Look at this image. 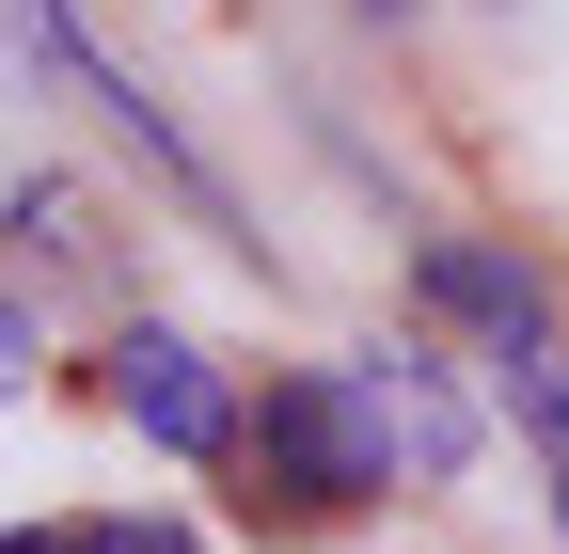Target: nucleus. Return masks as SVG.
Segmentation results:
<instances>
[{"label":"nucleus","mask_w":569,"mask_h":554,"mask_svg":"<svg viewBox=\"0 0 569 554\" xmlns=\"http://www.w3.org/2000/svg\"><path fill=\"white\" fill-rule=\"evenodd\" d=\"M522 428H538V459H553V523H569V380H553V365L522 380Z\"/></svg>","instance_id":"423d86ee"},{"label":"nucleus","mask_w":569,"mask_h":554,"mask_svg":"<svg viewBox=\"0 0 569 554\" xmlns=\"http://www.w3.org/2000/svg\"><path fill=\"white\" fill-rule=\"evenodd\" d=\"M365 17H411V0H365Z\"/></svg>","instance_id":"6e6552de"},{"label":"nucleus","mask_w":569,"mask_h":554,"mask_svg":"<svg viewBox=\"0 0 569 554\" xmlns=\"http://www.w3.org/2000/svg\"><path fill=\"white\" fill-rule=\"evenodd\" d=\"M17 380H32V301L0 286V396H17Z\"/></svg>","instance_id":"0eeeda50"},{"label":"nucleus","mask_w":569,"mask_h":554,"mask_svg":"<svg viewBox=\"0 0 569 554\" xmlns=\"http://www.w3.org/2000/svg\"><path fill=\"white\" fill-rule=\"evenodd\" d=\"M365 396H380V428H396V459L427 475V492L475 459V412L443 396V349H365Z\"/></svg>","instance_id":"20e7f679"},{"label":"nucleus","mask_w":569,"mask_h":554,"mask_svg":"<svg viewBox=\"0 0 569 554\" xmlns=\"http://www.w3.org/2000/svg\"><path fill=\"white\" fill-rule=\"evenodd\" d=\"M96 396H111L159 459H222V444H253V428H238V396H222V365H206L174 317H127L111 349H96Z\"/></svg>","instance_id":"f03ea898"},{"label":"nucleus","mask_w":569,"mask_h":554,"mask_svg":"<svg viewBox=\"0 0 569 554\" xmlns=\"http://www.w3.org/2000/svg\"><path fill=\"white\" fill-rule=\"evenodd\" d=\"M396 475H411V459H396V428H380L365 365H284V380H269V412H253V507L348 523V507H380Z\"/></svg>","instance_id":"f257e3e1"},{"label":"nucleus","mask_w":569,"mask_h":554,"mask_svg":"<svg viewBox=\"0 0 569 554\" xmlns=\"http://www.w3.org/2000/svg\"><path fill=\"white\" fill-rule=\"evenodd\" d=\"M411 286H427V317H459L507 380H538L553 301H538V269H522V254H490V238H411Z\"/></svg>","instance_id":"7ed1b4c3"},{"label":"nucleus","mask_w":569,"mask_h":554,"mask_svg":"<svg viewBox=\"0 0 569 554\" xmlns=\"http://www.w3.org/2000/svg\"><path fill=\"white\" fill-rule=\"evenodd\" d=\"M0 554H206V538L159 523V507H96V523H32V538H0Z\"/></svg>","instance_id":"39448f33"}]
</instances>
